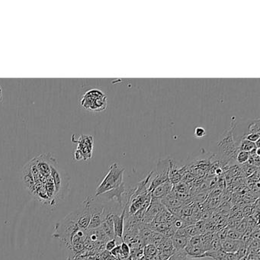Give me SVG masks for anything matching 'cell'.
Masks as SVG:
<instances>
[{"mask_svg":"<svg viewBox=\"0 0 260 260\" xmlns=\"http://www.w3.org/2000/svg\"><path fill=\"white\" fill-rule=\"evenodd\" d=\"M124 169L118 164L114 162L110 166L108 174H106L102 182L96 191V197L108 192L111 190H114L120 186L123 181Z\"/></svg>","mask_w":260,"mask_h":260,"instance_id":"6da1fadb","label":"cell"},{"mask_svg":"<svg viewBox=\"0 0 260 260\" xmlns=\"http://www.w3.org/2000/svg\"><path fill=\"white\" fill-rule=\"evenodd\" d=\"M80 103L84 110L92 112H104L108 104L106 94L98 88H92L86 92Z\"/></svg>","mask_w":260,"mask_h":260,"instance_id":"7a4b0ae2","label":"cell"},{"mask_svg":"<svg viewBox=\"0 0 260 260\" xmlns=\"http://www.w3.org/2000/svg\"><path fill=\"white\" fill-rule=\"evenodd\" d=\"M236 122H232L230 127L222 134V138L218 143L220 154L222 155V158L228 160H235L236 154L239 151L235 143L234 136V130L236 127Z\"/></svg>","mask_w":260,"mask_h":260,"instance_id":"3957f363","label":"cell"},{"mask_svg":"<svg viewBox=\"0 0 260 260\" xmlns=\"http://www.w3.org/2000/svg\"><path fill=\"white\" fill-rule=\"evenodd\" d=\"M71 140L72 143L78 144L74 152L75 160H88L91 159L94 152V136L82 134L76 138V135H72Z\"/></svg>","mask_w":260,"mask_h":260,"instance_id":"277c9868","label":"cell"},{"mask_svg":"<svg viewBox=\"0 0 260 260\" xmlns=\"http://www.w3.org/2000/svg\"><path fill=\"white\" fill-rule=\"evenodd\" d=\"M170 165V159H162L158 161L156 174L154 176V172H152V176L150 180L148 192L150 193L156 187L169 180Z\"/></svg>","mask_w":260,"mask_h":260,"instance_id":"5b68a950","label":"cell"},{"mask_svg":"<svg viewBox=\"0 0 260 260\" xmlns=\"http://www.w3.org/2000/svg\"><path fill=\"white\" fill-rule=\"evenodd\" d=\"M127 204L122 209L120 216L117 214H113V225H114V239L120 240L123 242V235L124 233V219H126Z\"/></svg>","mask_w":260,"mask_h":260,"instance_id":"8992f818","label":"cell"},{"mask_svg":"<svg viewBox=\"0 0 260 260\" xmlns=\"http://www.w3.org/2000/svg\"><path fill=\"white\" fill-rule=\"evenodd\" d=\"M190 238H190L186 233L184 228L177 230L174 234V236L171 238L175 252L183 250L185 249L186 246L188 245Z\"/></svg>","mask_w":260,"mask_h":260,"instance_id":"52a82bcc","label":"cell"},{"mask_svg":"<svg viewBox=\"0 0 260 260\" xmlns=\"http://www.w3.org/2000/svg\"><path fill=\"white\" fill-rule=\"evenodd\" d=\"M172 188H174V185L170 180H168V181L162 183L151 192V200L161 201L162 198L170 194L171 192L172 191Z\"/></svg>","mask_w":260,"mask_h":260,"instance_id":"ba28073f","label":"cell"},{"mask_svg":"<svg viewBox=\"0 0 260 260\" xmlns=\"http://www.w3.org/2000/svg\"><path fill=\"white\" fill-rule=\"evenodd\" d=\"M126 193V188L124 186V183H122L120 186L118 188H114V190H111V191L108 192L104 193V194H101V196H98V197H102L106 198L108 201H111V200L116 198L118 202L120 208H124V206H123V196Z\"/></svg>","mask_w":260,"mask_h":260,"instance_id":"9c48e42d","label":"cell"},{"mask_svg":"<svg viewBox=\"0 0 260 260\" xmlns=\"http://www.w3.org/2000/svg\"><path fill=\"white\" fill-rule=\"evenodd\" d=\"M160 202L162 203L164 207L166 208L167 210H170V213H176V212H178V209L182 207L183 203H184L182 200H178L175 194H172V192L166 197L162 198Z\"/></svg>","mask_w":260,"mask_h":260,"instance_id":"30bf717a","label":"cell"},{"mask_svg":"<svg viewBox=\"0 0 260 260\" xmlns=\"http://www.w3.org/2000/svg\"><path fill=\"white\" fill-rule=\"evenodd\" d=\"M242 244L244 242L242 240H234L228 238L220 242L222 250L226 254H236Z\"/></svg>","mask_w":260,"mask_h":260,"instance_id":"8fae6325","label":"cell"},{"mask_svg":"<svg viewBox=\"0 0 260 260\" xmlns=\"http://www.w3.org/2000/svg\"><path fill=\"white\" fill-rule=\"evenodd\" d=\"M113 212L110 213L106 216L104 222L102 224L101 228L102 232L108 240L114 239V225H113Z\"/></svg>","mask_w":260,"mask_h":260,"instance_id":"7c38bea8","label":"cell"},{"mask_svg":"<svg viewBox=\"0 0 260 260\" xmlns=\"http://www.w3.org/2000/svg\"><path fill=\"white\" fill-rule=\"evenodd\" d=\"M236 146H238V150L248 152H250V151L256 148L255 143L249 142V140H246V139H242V140H240L236 144Z\"/></svg>","mask_w":260,"mask_h":260,"instance_id":"4fadbf2b","label":"cell"},{"mask_svg":"<svg viewBox=\"0 0 260 260\" xmlns=\"http://www.w3.org/2000/svg\"><path fill=\"white\" fill-rule=\"evenodd\" d=\"M249 158V152H244V151H238L236 155V158H235V160L236 161L238 164L244 165V164H246V162H248Z\"/></svg>","mask_w":260,"mask_h":260,"instance_id":"5bb4252c","label":"cell"},{"mask_svg":"<svg viewBox=\"0 0 260 260\" xmlns=\"http://www.w3.org/2000/svg\"><path fill=\"white\" fill-rule=\"evenodd\" d=\"M244 235L236 232V230H229L226 232V238L234 240H242Z\"/></svg>","mask_w":260,"mask_h":260,"instance_id":"9a60e30c","label":"cell"},{"mask_svg":"<svg viewBox=\"0 0 260 260\" xmlns=\"http://www.w3.org/2000/svg\"><path fill=\"white\" fill-rule=\"evenodd\" d=\"M120 250H122V255L124 256V258H129L130 254V246H128V244H126V242H122L120 245Z\"/></svg>","mask_w":260,"mask_h":260,"instance_id":"2e32d148","label":"cell"},{"mask_svg":"<svg viewBox=\"0 0 260 260\" xmlns=\"http://www.w3.org/2000/svg\"><path fill=\"white\" fill-rule=\"evenodd\" d=\"M246 230H248V223H246V220H242L236 228V232H239L242 235L244 234Z\"/></svg>","mask_w":260,"mask_h":260,"instance_id":"e0dca14e","label":"cell"},{"mask_svg":"<svg viewBox=\"0 0 260 260\" xmlns=\"http://www.w3.org/2000/svg\"><path fill=\"white\" fill-rule=\"evenodd\" d=\"M117 245V240H110L106 244V250L108 251V252H111Z\"/></svg>","mask_w":260,"mask_h":260,"instance_id":"ac0fdd59","label":"cell"},{"mask_svg":"<svg viewBox=\"0 0 260 260\" xmlns=\"http://www.w3.org/2000/svg\"><path fill=\"white\" fill-rule=\"evenodd\" d=\"M194 136H196L197 138H202L203 136L206 135V130H204V128L202 127H197L194 130Z\"/></svg>","mask_w":260,"mask_h":260,"instance_id":"d6986e66","label":"cell"},{"mask_svg":"<svg viewBox=\"0 0 260 260\" xmlns=\"http://www.w3.org/2000/svg\"><path fill=\"white\" fill-rule=\"evenodd\" d=\"M260 135L258 134H249L245 136L246 140H249V142H252V143H256L257 140H260Z\"/></svg>","mask_w":260,"mask_h":260,"instance_id":"ffe728a7","label":"cell"},{"mask_svg":"<svg viewBox=\"0 0 260 260\" xmlns=\"http://www.w3.org/2000/svg\"><path fill=\"white\" fill-rule=\"evenodd\" d=\"M2 86H0V102H2Z\"/></svg>","mask_w":260,"mask_h":260,"instance_id":"44dd1931","label":"cell"}]
</instances>
